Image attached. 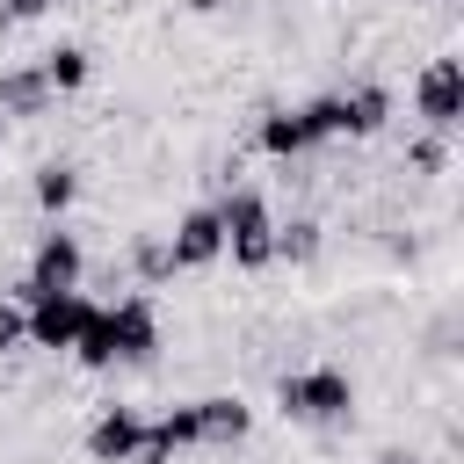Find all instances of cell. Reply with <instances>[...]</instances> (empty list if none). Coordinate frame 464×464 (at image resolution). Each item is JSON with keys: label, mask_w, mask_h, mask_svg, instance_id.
Segmentation results:
<instances>
[{"label": "cell", "mask_w": 464, "mask_h": 464, "mask_svg": "<svg viewBox=\"0 0 464 464\" xmlns=\"http://www.w3.org/2000/svg\"><path fill=\"white\" fill-rule=\"evenodd\" d=\"M319 246H326V225L319 218H276V261L304 268V261H319Z\"/></svg>", "instance_id": "cell-16"}, {"label": "cell", "mask_w": 464, "mask_h": 464, "mask_svg": "<svg viewBox=\"0 0 464 464\" xmlns=\"http://www.w3.org/2000/svg\"><path fill=\"white\" fill-rule=\"evenodd\" d=\"M14 304L29 319V348H51V355H72V341L94 319V297L87 290H36V297H14Z\"/></svg>", "instance_id": "cell-5"}, {"label": "cell", "mask_w": 464, "mask_h": 464, "mask_svg": "<svg viewBox=\"0 0 464 464\" xmlns=\"http://www.w3.org/2000/svg\"><path fill=\"white\" fill-rule=\"evenodd\" d=\"M377 464H420V457H413V450H384Z\"/></svg>", "instance_id": "cell-22"}, {"label": "cell", "mask_w": 464, "mask_h": 464, "mask_svg": "<svg viewBox=\"0 0 464 464\" xmlns=\"http://www.w3.org/2000/svg\"><path fill=\"white\" fill-rule=\"evenodd\" d=\"M188 450H196V406H167V413L145 420V442H138L130 464H174Z\"/></svg>", "instance_id": "cell-10"}, {"label": "cell", "mask_w": 464, "mask_h": 464, "mask_svg": "<svg viewBox=\"0 0 464 464\" xmlns=\"http://www.w3.org/2000/svg\"><path fill=\"white\" fill-rule=\"evenodd\" d=\"M188 406H196V450H232L254 428V406L239 392H210V399H188Z\"/></svg>", "instance_id": "cell-8"}, {"label": "cell", "mask_w": 464, "mask_h": 464, "mask_svg": "<svg viewBox=\"0 0 464 464\" xmlns=\"http://www.w3.org/2000/svg\"><path fill=\"white\" fill-rule=\"evenodd\" d=\"M29 196H36V210H44V218H65V210H72V196H80V167H72V160H44V167H36V181H29Z\"/></svg>", "instance_id": "cell-14"}, {"label": "cell", "mask_w": 464, "mask_h": 464, "mask_svg": "<svg viewBox=\"0 0 464 464\" xmlns=\"http://www.w3.org/2000/svg\"><path fill=\"white\" fill-rule=\"evenodd\" d=\"M130 276H138L145 290L174 283V261H167V232H138V239H130Z\"/></svg>", "instance_id": "cell-18"}, {"label": "cell", "mask_w": 464, "mask_h": 464, "mask_svg": "<svg viewBox=\"0 0 464 464\" xmlns=\"http://www.w3.org/2000/svg\"><path fill=\"white\" fill-rule=\"evenodd\" d=\"M254 145L276 160V167H297L312 145H304V123H297V109H261V123H254Z\"/></svg>", "instance_id": "cell-13"}, {"label": "cell", "mask_w": 464, "mask_h": 464, "mask_svg": "<svg viewBox=\"0 0 464 464\" xmlns=\"http://www.w3.org/2000/svg\"><path fill=\"white\" fill-rule=\"evenodd\" d=\"M80 276H87V246H80V232L44 225V232H36V246H29V276H22L7 297H36V290H80Z\"/></svg>", "instance_id": "cell-6"}, {"label": "cell", "mask_w": 464, "mask_h": 464, "mask_svg": "<svg viewBox=\"0 0 464 464\" xmlns=\"http://www.w3.org/2000/svg\"><path fill=\"white\" fill-rule=\"evenodd\" d=\"M58 109V94H51V80H44V65H7L0 72V116L14 123H36V116H51Z\"/></svg>", "instance_id": "cell-11"}, {"label": "cell", "mask_w": 464, "mask_h": 464, "mask_svg": "<svg viewBox=\"0 0 464 464\" xmlns=\"http://www.w3.org/2000/svg\"><path fill=\"white\" fill-rule=\"evenodd\" d=\"M341 116H348V138H377V130L392 123V87H384V80L341 87Z\"/></svg>", "instance_id": "cell-12"}, {"label": "cell", "mask_w": 464, "mask_h": 464, "mask_svg": "<svg viewBox=\"0 0 464 464\" xmlns=\"http://www.w3.org/2000/svg\"><path fill=\"white\" fill-rule=\"evenodd\" d=\"M406 167H413L420 181H435V174L450 167V138H435V130H413V138H406Z\"/></svg>", "instance_id": "cell-19"}, {"label": "cell", "mask_w": 464, "mask_h": 464, "mask_svg": "<svg viewBox=\"0 0 464 464\" xmlns=\"http://www.w3.org/2000/svg\"><path fill=\"white\" fill-rule=\"evenodd\" d=\"M51 7H58V0H0V29H7V22H44Z\"/></svg>", "instance_id": "cell-21"}, {"label": "cell", "mask_w": 464, "mask_h": 464, "mask_svg": "<svg viewBox=\"0 0 464 464\" xmlns=\"http://www.w3.org/2000/svg\"><path fill=\"white\" fill-rule=\"evenodd\" d=\"M188 7H196V14H218V7H232V0H188Z\"/></svg>", "instance_id": "cell-23"}, {"label": "cell", "mask_w": 464, "mask_h": 464, "mask_svg": "<svg viewBox=\"0 0 464 464\" xmlns=\"http://www.w3.org/2000/svg\"><path fill=\"white\" fill-rule=\"evenodd\" d=\"M0 145H7V116H0Z\"/></svg>", "instance_id": "cell-24"}, {"label": "cell", "mask_w": 464, "mask_h": 464, "mask_svg": "<svg viewBox=\"0 0 464 464\" xmlns=\"http://www.w3.org/2000/svg\"><path fill=\"white\" fill-rule=\"evenodd\" d=\"M152 355H160V304H152V290H130L116 304H94L87 334L72 341V362L80 370H116V362L138 370Z\"/></svg>", "instance_id": "cell-1"}, {"label": "cell", "mask_w": 464, "mask_h": 464, "mask_svg": "<svg viewBox=\"0 0 464 464\" xmlns=\"http://www.w3.org/2000/svg\"><path fill=\"white\" fill-rule=\"evenodd\" d=\"M297 123H304V145H312V152H319V145H334V138H348L341 94H312V102H297Z\"/></svg>", "instance_id": "cell-17"}, {"label": "cell", "mask_w": 464, "mask_h": 464, "mask_svg": "<svg viewBox=\"0 0 464 464\" xmlns=\"http://www.w3.org/2000/svg\"><path fill=\"white\" fill-rule=\"evenodd\" d=\"M276 406L283 420H304V428H341L355 413V377L334 370V362H312V370H283L276 377Z\"/></svg>", "instance_id": "cell-2"}, {"label": "cell", "mask_w": 464, "mask_h": 464, "mask_svg": "<svg viewBox=\"0 0 464 464\" xmlns=\"http://www.w3.org/2000/svg\"><path fill=\"white\" fill-rule=\"evenodd\" d=\"M7 348H29V319H22L14 297H0V355H7Z\"/></svg>", "instance_id": "cell-20"}, {"label": "cell", "mask_w": 464, "mask_h": 464, "mask_svg": "<svg viewBox=\"0 0 464 464\" xmlns=\"http://www.w3.org/2000/svg\"><path fill=\"white\" fill-rule=\"evenodd\" d=\"M167 261H174V276H196V268L225 261V225H218V203H188V210L174 218V232H167Z\"/></svg>", "instance_id": "cell-7"}, {"label": "cell", "mask_w": 464, "mask_h": 464, "mask_svg": "<svg viewBox=\"0 0 464 464\" xmlns=\"http://www.w3.org/2000/svg\"><path fill=\"white\" fill-rule=\"evenodd\" d=\"M138 442H145V413L138 406H102L94 428H87V457L94 464H130Z\"/></svg>", "instance_id": "cell-9"}, {"label": "cell", "mask_w": 464, "mask_h": 464, "mask_svg": "<svg viewBox=\"0 0 464 464\" xmlns=\"http://www.w3.org/2000/svg\"><path fill=\"white\" fill-rule=\"evenodd\" d=\"M413 116H420V130L457 138V123H464V58L457 51H435L413 72Z\"/></svg>", "instance_id": "cell-4"}, {"label": "cell", "mask_w": 464, "mask_h": 464, "mask_svg": "<svg viewBox=\"0 0 464 464\" xmlns=\"http://www.w3.org/2000/svg\"><path fill=\"white\" fill-rule=\"evenodd\" d=\"M218 225H225V254H232V268H268L276 261V210H268V196L261 188H225L218 196Z\"/></svg>", "instance_id": "cell-3"}, {"label": "cell", "mask_w": 464, "mask_h": 464, "mask_svg": "<svg viewBox=\"0 0 464 464\" xmlns=\"http://www.w3.org/2000/svg\"><path fill=\"white\" fill-rule=\"evenodd\" d=\"M44 80H51V94H80L87 87V72H94V58H87V44H51L44 58Z\"/></svg>", "instance_id": "cell-15"}]
</instances>
